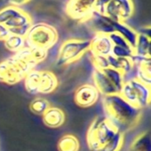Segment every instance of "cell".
<instances>
[{
    "label": "cell",
    "mask_w": 151,
    "mask_h": 151,
    "mask_svg": "<svg viewBox=\"0 0 151 151\" xmlns=\"http://www.w3.org/2000/svg\"><path fill=\"white\" fill-rule=\"evenodd\" d=\"M128 151H151V139L149 132H144L137 135L131 143Z\"/></svg>",
    "instance_id": "cell-21"
},
{
    "label": "cell",
    "mask_w": 151,
    "mask_h": 151,
    "mask_svg": "<svg viewBox=\"0 0 151 151\" xmlns=\"http://www.w3.org/2000/svg\"><path fill=\"white\" fill-rule=\"evenodd\" d=\"M113 28H114L115 32L122 36L127 41V43L132 48H134L137 38H138V31H136L131 26L127 25L125 22H123L113 21Z\"/></svg>",
    "instance_id": "cell-18"
},
{
    "label": "cell",
    "mask_w": 151,
    "mask_h": 151,
    "mask_svg": "<svg viewBox=\"0 0 151 151\" xmlns=\"http://www.w3.org/2000/svg\"><path fill=\"white\" fill-rule=\"evenodd\" d=\"M40 73H41V70L33 69L23 79L24 88L28 93L32 94V95L38 94Z\"/></svg>",
    "instance_id": "cell-20"
},
{
    "label": "cell",
    "mask_w": 151,
    "mask_h": 151,
    "mask_svg": "<svg viewBox=\"0 0 151 151\" xmlns=\"http://www.w3.org/2000/svg\"><path fill=\"white\" fill-rule=\"evenodd\" d=\"M134 66L133 78L147 86H151V58L134 55L131 58Z\"/></svg>",
    "instance_id": "cell-13"
},
{
    "label": "cell",
    "mask_w": 151,
    "mask_h": 151,
    "mask_svg": "<svg viewBox=\"0 0 151 151\" xmlns=\"http://www.w3.org/2000/svg\"><path fill=\"white\" fill-rule=\"evenodd\" d=\"M9 36H10L9 29L4 24L0 23V41L4 42Z\"/></svg>",
    "instance_id": "cell-31"
},
{
    "label": "cell",
    "mask_w": 151,
    "mask_h": 151,
    "mask_svg": "<svg viewBox=\"0 0 151 151\" xmlns=\"http://www.w3.org/2000/svg\"><path fill=\"white\" fill-rule=\"evenodd\" d=\"M37 65L32 57L30 48L25 46L12 56L0 61V83L14 86L23 81L26 76Z\"/></svg>",
    "instance_id": "cell-2"
},
{
    "label": "cell",
    "mask_w": 151,
    "mask_h": 151,
    "mask_svg": "<svg viewBox=\"0 0 151 151\" xmlns=\"http://www.w3.org/2000/svg\"><path fill=\"white\" fill-rule=\"evenodd\" d=\"M93 82L102 96L118 94L124 83V76L109 67L103 70L93 69Z\"/></svg>",
    "instance_id": "cell-4"
},
{
    "label": "cell",
    "mask_w": 151,
    "mask_h": 151,
    "mask_svg": "<svg viewBox=\"0 0 151 151\" xmlns=\"http://www.w3.org/2000/svg\"><path fill=\"white\" fill-rule=\"evenodd\" d=\"M90 46L89 39L71 38L64 41L59 48L56 65L62 67L78 60L90 51Z\"/></svg>",
    "instance_id": "cell-7"
},
{
    "label": "cell",
    "mask_w": 151,
    "mask_h": 151,
    "mask_svg": "<svg viewBox=\"0 0 151 151\" xmlns=\"http://www.w3.org/2000/svg\"><path fill=\"white\" fill-rule=\"evenodd\" d=\"M22 9L20 7L14 6H7L2 9H0V23L6 24L8 21H10L14 15H16Z\"/></svg>",
    "instance_id": "cell-26"
},
{
    "label": "cell",
    "mask_w": 151,
    "mask_h": 151,
    "mask_svg": "<svg viewBox=\"0 0 151 151\" xmlns=\"http://www.w3.org/2000/svg\"><path fill=\"white\" fill-rule=\"evenodd\" d=\"M116 132L103 115L95 117L86 132V143L89 150L99 151Z\"/></svg>",
    "instance_id": "cell-5"
},
{
    "label": "cell",
    "mask_w": 151,
    "mask_h": 151,
    "mask_svg": "<svg viewBox=\"0 0 151 151\" xmlns=\"http://www.w3.org/2000/svg\"><path fill=\"white\" fill-rule=\"evenodd\" d=\"M119 94L130 104L139 109L149 106L151 101V88L139 82L135 78L124 80Z\"/></svg>",
    "instance_id": "cell-6"
},
{
    "label": "cell",
    "mask_w": 151,
    "mask_h": 151,
    "mask_svg": "<svg viewBox=\"0 0 151 151\" xmlns=\"http://www.w3.org/2000/svg\"><path fill=\"white\" fill-rule=\"evenodd\" d=\"M111 1V0H96L95 6H94V10L97 11L100 14H104V9L105 6Z\"/></svg>",
    "instance_id": "cell-30"
},
{
    "label": "cell",
    "mask_w": 151,
    "mask_h": 151,
    "mask_svg": "<svg viewBox=\"0 0 151 151\" xmlns=\"http://www.w3.org/2000/svg\"><path fill=\"white\" fill-rule=\"evenodd\" d=\"M133 11L132 0H111L105 6L104 14L113 21L125 22L132 16Z\"/></svg>",
    "instance_id": "cell-8"
},
{
    "label": "cell",
    "mask_w": 151,
    "mask_h": 151,
    "mask_svg": "<svg viewBox=\"0 0 151 151\" xmlns=\"http://www.w3.org/2000/svg\"><path fill=\"white\" fill-rule=\"evenodd\" d=\"M112 42L109 35L95 34L93 39H91L90 52L93 55H100L108 57L112 52Z\"/></svg>",
    "instance_id": "cell-14"
},
{
    "label": "cell",
    "mask_w": 151,
    "mask_h": 151,
    "mask_svg": "<svg viewBox=\"0 0 151 151\" xmlns=\"http://www.w3.org/2000/svg\"><path fill=\"white\" fill-rule=\"evenodd\" d=\"M29 1H30V0H7V2L10 4V6H17V7L27 4Z\"/></svg>",
    "instance_id": "cell-32"
},
{
    "label": "cell",
    "mask_w": 151,
    "mask_h": 151,
    "mask_svg": "<svg viewBox=\"0 0 151 151\" xmlns=\"http://www.w3.org/2000/svg\"><path fill=\"white\" fill-rule=\"evenodd\" d=\"M100 96V93L93 84H84L75 91L74 101L78 107L87 109L95 105Z\"/></svg>",
    "instance_id": "cell-9"
},
{
    "label": "cell",
    "mask_w": 151,
    "mask_h": 151,
    "mask_svg": "<svg viewBox=\"0 0 151 151\" xmlns=\"http://www.w3.org/2000/svg\"><path fill=\"white\" fill-rule=\"evenodd\" d=\"M51 107L49 101L46 99L44 98H36L33 101H31L29 104V109L32 113L35 115H40L42 116L49 108Z\"/></svg>",
    "instance_id": "cell-25"
},
{
    "label": "cell",
    "mask_w": 151,
    "mask_h": 151,
    "mask_svg": "<svg viewBox=\"0 0 151 151\" xmlns=\"http://www.w3.org/2000/svg\"><path fill=\"white\" fill-rule=\"evenodd\" d=\"M103 116L119 132L135 127L141 116V109L127 102L119 93L102 96Z\"/></svg>",
    "instance_id": "cell-1"
},
{
    "label": "cell",
    "mask_w": 151,
    "mask_h": 151,
    "mask_svg": "<svg viewBox=\"0 0 151 151\" xmlns=\"http://www.w3.org/2000/svg\"><path fill=\"white\" fill-rule=\"evenodd\" d=\"M59 86V79L56 75L50 70H42L40 73V80L38 94H51Z\"/></svg>",
    "instance_id": "cell-17"
},
{
    "label": "cell",
    "mask_w": 151,
    "mask_h": 151,
    "mask_svg": "<svg viewBox=\"0 0 151 151\" xmlns=\"http://www.w3.org/2000/svg\"><path fill=\"white\" fill-rule=\"evenodd\" d=\"M124 141V134L119 132H116V134L99 151H120L123 147Z\"/></svg>",
    "instance_id": "cell-24"
},
{
    "label": "cell",
    "mask_w": 151,
    "mask_h": 151,
    "mask_svg": "<svg viewBox=\"0 0 151 151\" xmlns=\"http://www.w3.org/2000/svg\"><path fill=\"white\" fill-rule=\"evenodd\" d=\"M95 2L96 0H68L67 14L74 20L83 22L94 10Z\"/></svg>",
    "instance_id": "cell-10"
},
{
    "label": "cell",
    "mask_w": 151,
    "mask_h": 151,
    "mask_svg": "<svg viewBox=\"0 0 151 151\" xmlns=\"http://www.w3.org/2000/svg\"><path fill=\"white\" fill-rule=\"evenodd\" d=\"M109 67L121 72L124 76V80L133 78V63L131 58H117L111 54L108 57Z\"/></svg>",
    "instance_id": "cell-15"
},
{
    "label": "cell",
    "mask_w": 151,
    "mask_h": 151,
    "mask_svg": "<svg viewBox=\"0 0 151 151\" xmlns=\"http://www.w3.org/2000/svg\"><path fill=\"white\" fill-rule=\"evenodd\" d=\"M31 25L32 20L30 15L22 9L5 24V26L9 29L10 34L23 37L27 35Z\"/></svg>",
    "instance_id": "cell-12"
},
{
    "label": "cell",
    "mask_w": 151,
    "mask_h": 151,
    "mask_svg": "<svg viewBox=\"0 0 151 151\" xmlns=\"http://www.w3.org/2000/svg\"><path fill=\"white\" fill-rule=\"evenodd\" d=\"M134 55L151 58V38L149 36L138 32V38L133 48Z\"/></svg>",
    "instance_id": "cell-19"
},
{
    "label": "cell",
    "mask_w": 151,
    "mask_h": 151,
    "mask_svg": "<svg viewBox=\"0 0 151 151\" xmlns=\"http://www.w3.org/2000/svg\"><path fill=\"white\" fill-rule=\"evenodd\" d=\"M59 39L57 29L51 24L37 22L32 24L25 36L26 46L30 48H41L49 51Z\"/></svg>",
    "instance_id": "cell-3"
},
{
    "label": "cell",
    "mask_w": 151,
    "mask_h": 151,
    "mask_svg": "<svg viewBox=\"0 0 151 151\" xmlns=\"http://www.w3.org/2000/svg\"><path fill=\"white\" fill-rule=\"evenodd\" d=\"M133 49L132 48H124L121 46L113 45L111 55L117 58H132L133 56Z\"/></svg>",
    "instance_id": "cell-27"
},
{
    "label": "cell",
    "mask_w": 151,
    "mask_h": 151,
    "mask_svg": "<svg viewBox=\"0 0 151 151\" xmlns=\"http://www.w3.org/2000/svg\"><path fill=\"white\" fill-rule=\"evenodd\" d=\"M91 60H92V63H93L94 69L103 70V69L109 68V61H108L107 57L92 54L91 55Z\"/></svg>",
    "instance_id": "cell-28"
},
{
    "label": "cell",
    "mask_w": 151,
    "mask_h": 151,
    "mask_svg": "<svg viewBox=\"0 0 151 151\" xmlns=\"http://www.w3.org/2000/svg\"><path fill=\"white\" fill-rule=\"evenodd\" d=\"M5 47L11 52H17L26 46L25 37L10 34V36L4 41Z\"/></svg>",
    "instance_id": "cell-23"
},
{
    "label": "cell",
    "mask_w": 151,
    "mask_h": 151,
    "mask_svg": "<svg viewBox=\"0 0 151 151\" xmlns=\"http://www.w3.org/2000/svg\"><path fill=\"white\" fill-rule=\"evenodd\" d=\"M58 151H79L80 142L73 134H64L57 144Z\"/></svg>",
    "instance_id": "cell-22"
},
{
    "label": "cell",
    "mask_w": 151,
    "mask_h": 151,
    "mask_svg": "<svg viewBox=\"0 0 151 151\" xmlns=\"http://www.w3.org/2000/svg\"><path fill=\"white\" fill-rule=\"evenodd\" d=\"M82 22L86 23L95 34L109 35L115 32L113 28V20L93 10L91 14Z\"/></svg>",
    "instance_id": "cell-11"
},
{
    "label": "cell",
    "mask_w": 151,
    "mask_h": 151,
    "mask_svg": "<svg viewBox=\"0 0 151 151\" xmlns=\"http://www.w3.org/2000/svg\"><path fill=\"white\" fill-rule=\"evenodd\" d=\"M43 123L45 126L52 129L60 127L66 120V115L64 111L58 107H50L42 115Z\"/></svg>",
    "instance_id": "cell-16"
},
{
    "label": "cell",
    "mask_w": 151,
    "mask_h": 151,
    "mask_svg": "<svg viewBox=\"0 0 151 151\" xmlns=\"http://www.w3.org/2000/svg\"><path fill=\"white\" fill-rule=\"evenodd\" d=\"M109 38H110V40H111L113 45L121 46V47H124V48H132V49H133V48L127 43V41H126L122 36H120L118 33L113 32V33L109 34Z\"/></svg>",
    "instance_id": "cell-29"
}]
</instances>
